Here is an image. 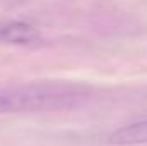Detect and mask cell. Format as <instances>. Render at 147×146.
<instances>
[{"label": "cell", "mask_w": 147, "mask_h": 146, "mask_svg": "<svg viewBox=\"0 0 147 146\" xmlns=\"http://www.w3.org/2000/svg\"><path fill=\"white\" fill-rule=\"evenodd\" d=\"M87 95L67 84H31L12 89H0V115L17 112L72 108Z\"/></svg>", "instance_id": "obj_1"}, {"label": "cell", "mask_w": 147, "mask_h": 146, "mask_svg": "<svg viewBox=\"0 0 147 146\" xmlns=\"http://www.w3.org/2000/svg\"><path fill=\"white\" fill-rule=\"evenodd\" d=\"M0 41L10 45H33L39 41V31L24 21H12L0 26Z\"/></svg>", "instance_id": "obj_2"}, {"label": "cell", "mask_w": 147, "mask_h": 146, "mask_svg": "<svg viewBox=\"0 0 147 146\" xmlns=\"http://www.w3.org/2000/svg\"><path fill=\"white\" fill-rule=\"evenodd\" d=\"M108 141H110V145H113V146L147 145V119L116 129L115 132L110 134Z\"/></svg>", "instance_id": "obj_3"}]
</instances>
